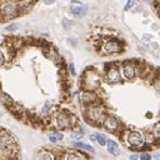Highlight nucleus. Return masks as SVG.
I'll return each mask as SVG.
<instances>
[{"mask_svg":"<svg viewBox=\"0 0 160 160\" xmlns=\"http://www.w3.org/2000/svg\"><path fill=\"white\" fill-rule=\"evenodd\" d=\"M88 11L87 6H84L82 3L77 2V1H73V7H71V13L76 17H82L86 15Z\"/></svg>","mask_w":160,"mask_h":160,"instance_id":"1","label":"nucleus"},{"mask_svg":"<svg viewBox=\"0 0 160 160\" xmlns=\"http://www.w3.org/2000/svg\"><path fill=\"white\" fill-rule=\"evenodd\" d=\"M128 142L131 144V145H134V146H138L143 143V136L140 132L137 131H132V132L128 135Z\"/></svg>","mask_w":160,"mask_h":160,"instance_id":"2","label":"nucleus"},{"mask_svg":"<svg viewBox=\"0 0 160 160\" xmlns=\"http://www.w3.org/2000/svg\"><path fill=\"white\" fill-rule=\"evenodd\" d=\"M104 48H105V51L108 52V53H117V52L121 51V46L116 40H110L108 42H106Z\"/></svg>","mask_w":160,"mask_h":160,"instance_id":"3","label":"nucleus"},{"mask_svg":"<svg viewBox=\"0 0 160 160\" xmlns=\"http://www.w3.org/2000/svg\"><path fill=\"white\" fill-rule=\"evenodd\" d=\"M107 150L113 156H119L120 155V148L118 146V144L113 140H109L107 142Z\"/></svg>","mask_w":160,"mask_h":160,"instance_id":"4","label":"nucleus"},{"mask_svg":"<svg viewBox=\"0 0 160 160\" xmlns=\"http://www.w3.org/2000/svg\"><path fill=\"white\" fill-rule=\"evenodd\" d=\"M14 138L11 134H8V133H3L0 135V144L5 147H8L12 144H14Z\"/></svg>","mask_w":160,"mask_h":160,"instance_id":"5","label":"nucleus"},{"mask_svg":"<svg viewBox=\"0 0 160 160\" xmlns=\"http://www.w3.org/2000/svg\"><path fill=\"white\" fill-rule=\"evenodd\" d=\"M107 78L111 83H116V82L120 81V74L117 68H111L109 69L108 74H107Z\"/></svg>","mask_w":160,"mask_h":160,"instance_id":"6","label":"nucleus"},{"mask_svg":"<svg viewBox=\"0 0 160 160\" xmlns=\"http://www.w3.org/2000/svg\"><path fill=\"white\" fill-rule=\"evenodd\" d=\"M88 114H89L90 118H91L92 120H95V121H98V120H101V118L103 117L102 110H101L100 108H98V107H93V108L89 109Z\"/></svg>","mask_w":160,"mask_h":160,"instance_id":"7","label":"nucleus"},{"mask_svg":"<svg viewBox=\"0 0 160 160\" xmlns=\"http://www.w3.org/2000/svg\"><path fill=\"white\" fill-rule=\"evenodd\" d=\"M57 125L60 128H67L71 125V119L64 114H61L57 116Z\"/></svg>","mask_w":160,"mask_h":160,"instance_id":"8","label":"nucleus"},{"mask_svg":"<svg viewBox=\"0 0 160 160\" xmlns=\"http://www.w3.org/2000/svg\"><path fill=\"white\" fill-rule=\"evenodd\" d=\"M123 75L127 79H133L135 77V69L131 65H127L123 67Z\"/></svg>","mask_w":160,"mask_h":160,"instance_id":"9","label":"nucleus"},{"mask_svg":"<svg viewBox=\"0 0 160 160\" xmlns=\"http://www.w3.org/2000/svg\"><path fill=\"white\" fill-rule=\"evenodd\" d=\"M3 12H5V14L9 17H15V14H17V8H15V6H13V5H7V6L5 7V9H3Z\"/></svg>","mask_w":160,"mask_h":160,"instance_id":"10","label":"nucleus"},{"mask_svg":"<svg viewBox=\"0 0 160 160\" xmlns=\"http://www.w3.org/2000/svg\"><path fill=\"white\" fill-rule=\"evenodd\" d=\"M105 125L109 130H115L118 127V122H117V120L115 119L114 117H108L105 121Z\"/></svg>","mask_w":160,"mask_h":160,"instance_id":"11","label":"nucleus"},{"mask_svg":"<svg viewBox=\"0 0 160 160\" xmlns=\"http://www.w3.org/2000/svg\"><path fill=\"white\" fill-rule=\"evenodd\" d=\"M74 146L78 147V148H81V149H86V150H88V152H94V148H93L92 146H90V145H88V144L86 143H82V142H75L74 143Z\"/></svg>","mask_w":160,"mask_h":160,"instance_id":"12","label":"nucleus"},{"mask_svg":"<svg viewBox=\"0 0 160 160\" xmlns=\"http://www.w3.org/2000/svg\"><path fill=\"white\" fill-rule=\"evenodd\" d=\"M82 98L86 103H90V102H93L95 100V94L91 92H84L82 95Z\"/></svg>","mask_w":160,"mask_h":160,"instance_id":"13","label":"nucleus"},{"mask_svg":"<svg viewBox=\"0 0 160 160\" xmlns=\"http://www.w3.org/2000/svg\"><path fill=\"white\" fill-rule=\"evenodd\" d=\"M49 140L52 142V143H56V142L63 140V134H60V133H54V134H51L49 136Z\"/></svg>","mask_w":160,"mask_h":160,"instance_id":"14","label":"nucleus"},{"mask_svg":"<svg viewBox=\"0 0 160 160\" xmlns=\"http://www.w3.org/2000/svg\"><path fill=\"white\" fill-rule=\"evenodd\" d=\"M67 160H83V158L78 154H74V152H71V154L67 155Z\"/></svg>","mask_w":160,"mask_h":160,"instance_id":"15","label":"nucleus"},{"mask_svg":"<svg viewBox=\"0 0 160 160\" xmlns=\"http://www.w3.org/2000/svg\"><path fill=\"white\" fill-rule=\"evenodd\" d=\"M95 137H96V141L98 142V144H100V145L104 146V145L106 144V138L104 137V135H102V134H96V135H95Z\"/></svg>","mask_w":160,"mask_h":160,"instance_id":"16","label":"nucleus"},{"mask_svg":"<svg viewBox=\"0 0 160 160\" xmlns=\"http://www.w3.org/2000/svg\"><path fill=\"white\" fill-rule=\"evenodd\" d=\"M39 160H53V157L50 154H42L40 155Z\"/></svg>","mask_w":160,"mask_h":160,"instance_id":"17","label":"nucleus"},{"mask_svg":"<svg viewBox=\"0 0 160 160\" xmlns=\"http://www.w3.org/2000/svg\"><path fill=\"white\" fill-rule=\"evenodd\" d=\"M134 3H135V0H128V3H127V6L125 7V10H129Z\"/></svg>","mask_w":160,"mask_h":160,"instance_id":"18","label":"nucleus"},{"mask_svg":"<svg viewBox=\"0 0 160 160\" xmlns=\"http://www.w3.org/2000/svg\"><path fill=\"white\" fill-rule=\"evenodd\" d=\"M5 61H6V59H5V55H3L2 52L0 51V66L5 64Z\"/></svg>","mask_w":160,"mask_h":160,"instance_id":"19","label":"nucleus"},{"mask_svg":"<svg viewBox=\"0 0 160 160\" xmlns=\"http://www.w3.org/2000/svg\"><path fill=\"white\" fill-rule=\"evenodd\" d=\"M150 159H152V157L148 154H143L141 156V160H150Z\"/></svg>","mask_w":160,"mask_h":160,"instance_id":"20","label":"nucleus"},{"mask_svg":"<svg viewBox=\"0 0 160 160\" xmlns=\"http://www.w3.org/2000/svg\"><path fill=\"white\" fill-rule=\"evenodd\" d=\"M44 2L46 5H52V3H54V0H44Z\"/></svg>","mask_w":160,"mask_h":160,"instance_id":"21","label":"nucleus"},{"mask_svg":"<svg viewBox=\"0 0 160 160\" xmlns=\"http://www.w3.org/2000/svg\"><path fill=\"white\" fill-rule=\"evenodd\" d=\"M156 135H157L158 137H160V127H158L157 129H156Z\"/></svg>","mask_w":160,"mask_h":160,"instance_id":"22","label":"nucleus"},{"mask_svg":"<svg viewBox=\"0 0 160 160\" xmlns=\"http://www.w3.org/2000/svg\"><path fill=\"white\" fill-rule=\"evenodd\" d=\"M131 160H138V156L137 155H132L131 156Z\"/></svg>","mask_w":160,"mask_h":160,"instance_id":"23","label":"nucleus"},{"mask_svg":"<svg viewBox=\"0 0 160 160\" xmlns=\"http://www.w3.org/2000/svg\"><path fill=\"white\" fill-rule=\"evenodd\" d=\"M15 28H17V27H15V25H11L10 27H7L6 29L7 30H13V29H15Z\"/></svg>","mask_w":160,"mask_h":160,"instance_id":"24","label":"nucleus"},{"mask_svg":"<svg viewBox=\"0 0 160 160\" xmlns=\"http://www.w3.org/2000/svg\"><path fill=\"white\" fill-rule=\"evenodd\" d=\"M71 74H73V75H75V74H76V73H75V68H74L73 64L71 65Z\"/></svg>","mask_w":160,"mask_h":160,"instance_id":"25","label":"nucleus"},{"mask_svg":"<svg viewBox=\"0 0 160 160\" xmlns=\"http://www.w3.org/2000/svg\"><path fill=\"white\" fill-rule=\"evenodd\" d=\"M155 159L156 160H160V154H155Z\"/></svg>","mask_w":160,"mask_h":160,"instance_id":"26","label":"nucleus"},{"mask_svg":"<svg viewBox=\"0 0 160 160\" xmlns=\"http://www.w3.org/2000/svg\"><path fill=\"white\" fill-rule=\"evenodd\" d=\"M144 1H148V0H144Z\"/></svg>","mask_w":160,"mask_h":160,"instance_id":"27","label":"nucleus"}]
</instances>
